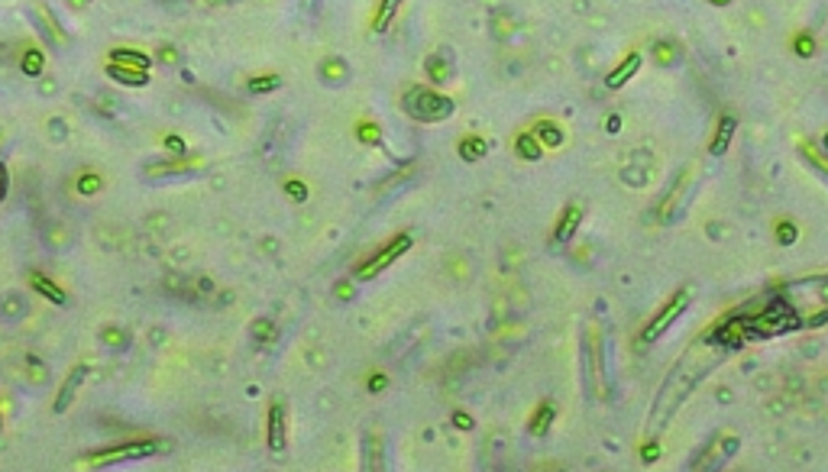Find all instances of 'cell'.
<instances>
[{
  "instance_id": "1",
  "label": "cell",
  "mask_w": 828,
  "mask_h": 472,
  "mask_svg": "<svg viewBox=\"0 0 828 472\" xmlns=\"http://www.w3.org/2000/svg\"><path fill=\"white\" fill-rule=\"evenodd\" d=\"M722 356H724L722 340L702 336V340H696V343L673 362V369L667 372L660 392H657V401H653V408H651V421H647V433H651V437H657V433L670 424V417L683 408V401L689 398V395L696 392V385L722 362Z\"/></svg>"
},
{
  "instance_id": "2",
  "label": "cell",
  "mask_w": 828,
  "mask_h": 472,
  "mask_svg": "<svg viewBox=\"0 0 828 472\" xmlns=\"http://www.w3.org/2000/svg\"><path fill=\"white\" fill-rule=\"evenodd\" d=\"M401 110L421 123H437V120H446L456 110V104L450 97L437 94L434 88H427V84H411L401 94Z\"/></svg>"
},
{
  "instance_id": "3",
  "label": "cell",
  "mask_w": 828,
  "mask_h": 472,
  "mask_svg": "<svg viewBox=\"0 0 828 472\" xmlns=\"http://www.w3.org/2000/svg\"><path fill=\"white\" fill-rule=\"evenodd\" d=\"M803 320L796 317V311L786 305H773L770 311L757 314V317L744 320V333H754V336H777V333H786V330H796Z\"/></svg>"
},
{
  "instance_id": "4",
  "label": "cell",
  "mask_w": 828,
  "mask_h": 472,
  "mask_svg": "<svg viewBox=\"0 0 828 472\" xmlns=\"http://www.w3.org/2000/svg\"><path fill=\"white\" fill-rule=\"evenodd\" d=\"M162 443L159 440H127V443H117V447H104L97 453H88L84 463L88 466H107V463H123V459H143L159 453Z\"/></svg>"
},
{
  "instance_id": "5",
  "label": "cell",
  "mask_w": 828,
  "mask_h": 472,
  "mask_svg": "<svg viewBox=\"0 0 828 472\" xmlns=\"http://www.w3.org/2000/svg\"><path fill=\"white\" fill-rule=\"evenodd\" d=\"M408 249H411V236H408V233H399V236H391V240L385 243V246L379 249V253H372V256H369L366 262L359 265V269H356V279L366 281V279H372V275L385 272V269H389V265L395 262V259L405 256Z\"/></svg>"
},
{
  "instance_id": "6",
  "label": "cell",
  "mask_w": 828,
  "mask_h": 472,
  "mask_svg": "<svg viewBox=\"0 0 828 472\" xmlns=\"http://www.w3.org/2000/svg\"><path fill=\"white\" fill-rule=\"evenodd\" d=\"M686 305H689V291H679L677 298H670L667 305L660 307V314H657V317H653L651 324L644 327L641 340H644V343H653V340H660V333L670 327V324H673V320L679 317V314L686 311Z\"/></svg>"
},
{
  "instance_id": "7",
  "label": "cell",
  "mask_w": 828,
  "mask_h": 472,
  "mask_svg": "<svg viewBox=\"0 0 828 472\" xmlns=\"http://www.w3.org/2000/svg\"><path fill=\"white\" fill-rule=\"evenodd\" d=\"M265 433H269V449L272 453H285L288 447V414H285V404L282 401H275L269 408V427H265Z\"/></svg>"
},
{
  "instance_id": "8",
  "label": "cell",
  "mask_w": 828,
  "mask_h": 472,
  "mask_svg": "<svg viewBox=\"0 0 828 472\" xmlns=\"http://www.w3.org/2000/svg\"><path fill=\"white\" fill-rule=\"evenodd\" d=\"M84 378H88V366H84V362H78V366L68 372L65 385L58 388L56 401H52V411H56V414H65V408H68V404L75 401V395H78V388H81V382H84Z\"/></svg>"
},
{
  "instance_id": "9",
  "label": "cell",
  "mask_w": 828,
  "mask_h": 472,
  "mask_svg": "<svg viewBox=\"0 0 828 472\" xmlns=\"http://www.w3.org/2000/svg\"><path fill=\"white\" fill-rule=\"evenodd\" d=\"M198 162L194 159H168V162H152L143 168L146 178H172V175H192Z\"/></svg>"
},
{
  "instance_id": "10",
  "label": "cell",
  "mask_w": 828,
  "mask_h": 472,
  "mask_svg": "<svg viewBox=\"0 0 828 472\" xmlns=\"http://www.w3.org/2000/svg\"><path fill=\"white\" fill-rule=\"evenodd\" d=\"M107 75H111L113 81H120V84H130V88H143V84H149V75H146L143 68H127V65L107 62Z\"/></svg>"
},
{
  "instance_id": "11",
  "label": "cell",
  "mask_w": 828,
  "mask_h": 472,
  "mask_svg": "<svg viewBox=\"0 0 828 472\" xmlns=\"http://www.w3.org/2000/svg\"><path fill=\"white\" fill-rule=\"evenodd\" d=\"M641 62H644V58L637 56V52H631V56L625 58V62H621L618 68H615V72L606 78V84H608V88H621L625 81H631V75H637V68H641Z\"/></svg>"
},
{
  "instance_id": "12",
  "label": "cell",
  "mask_w": 828,
  "mask_h": 472,
  "mask_svg": "<svg viewBox=\"0 0 828 472\" xmlns=\"http://www.w3.org/2000/svg\"><path fill=\"white\" fill-rule=\"evenodd\" d=\"M424 72H427V78L434 81V84H446V81L453 78V65L446 62L444 56H430L427 62H424Z\"/></svg>"
},
{
  "instance_id": "13",
  "label": "cell",
  "mask_w": 828,
  "mask_h": 472,
  "mask_svg": "<svg viewBox=\"0 0 828 472\" xmlns=\"http://www.w3.org/2000/svg\"><path fill=\"white\" fill-rule=\"evenodd\" d=\"M515 153L521 155V159L534 162V159H541V155H544V146H541V139L534 136V133H521V136L515 139Z\"/></svg>"
},
{
  "instance_id": "14",
  "label": "cell",
  "mask_w": 828,
  "mask_h": 472,
  "mask_svg": "<svg viewBox=\"0 0 828 472\" xmlns=\"http://www.w3.org/2000/svg\"><path fill=\"white\" fill-rule=\"evenodd\" d=\"M579 220H582V208H576V204H573V208H570V210L563 214V220L557 224V233H553V240H557V243H566V240H570V236L576 233Z\"/></svg>"
},
{
  "instance_id": "15",
  "label": "cell",
  "mask_w": 828,
  "mask_h": 472,
  "mask_svg": "<svg viewBox=\"0 0 828 472\" xmlns=\"http://www.w3.org/2000/svg\"><path fill=\"white\" fill-rule=\"evenodd\" d=\"M399 7H401V0H379V10H375V16H372V30L375 32H385V30H389V23L395 20Z\"/></svg>"
},
{
  "instance_id": "16",
  "label": "cell",
  "mask_w": 828,
  "mask_h": 472,
  "mask_svg": "<svg viewBox=\"0 0 828 472\" xmlns=\"http://www.w3.org/2000/svg\"><path fill=\"white\" fill-rule=\"evenodd\" d=\"M111 62L113 65H127V68H149V56H139L136 49H113L111 52Z\"/></svg>"
},
{
  "instance_id": "17",
  "label": "cell",
  "mask_w": 828,
  "mask_h": 472,
  "mask_svg": "<svg viewBox=\"0 0 828 472\" xmlns=\"http://www.w3.org/2000/svg\"><path fill=\"white\" fill-rule=\"evenodd\" d=\"M734 136V117H722V123H718V133L715 139H712V155H722L724 149H728V143H732Z\"/></svg>"
},
{
  "instance_id": "18",
  "label": "cell",
  "mask_w": 828,
  "mask_h": 472,
  "mask_svg": "<svg viewBox=\"0 0 828 472\" xmlns=\"http://www.w3.org/2000/svg\"><path fill=\"white\" fill-rule=\"evenodd\" d=\"M534 136L541 139V146H550V149H553V146H560V143H563V129H560L557 123L541 120V123H537V127H534Z\"/></svg>"
},
{
  "instance_id": "19",
  "label": "cell",
  "mask_w": 828,
  "mask_h": 472,
  "mask_svg": "<svg viewBox=\"0 0 828 472\" xmlns=\"http://www.w3.org/2000/svg\"><path fill=\"white\" fill-rule=\"evenodd\" d=\"M30 281L36 285V291H42V295L49 298V301H56V305H62V301H65V291H62V288H56V281H49L46 275L32 272V275H30Z\"/></svg>"
},
{
  "instance_id": "20",
  "label": "cell",
  "mask_w": 828,
  "mask_h": 472,
  "mask_svg": "<svg viewBox=\"0 0 828 472\" xmlns=\"http://www.w3.org/2000/svg\"><path fill=\"white\" fill-rule=\"evenodd\" d=\"M460 155H463L466 162L482 159V155H486V143H482L479 136H466V139L460 143Z\"/></svg>"
},
{
  "instance_id": "21",
  "label": "cell",
  "mask_w": 828,
  "mask_h": 472,
  "mask_svg": "<svg viewBox=\"0 0 828 472\" xmlns=\"http://www.w3.org/2000/svg\"><path fill=\"white\" fill-rule=\"evenodd\" d=\"M279 84H282L279 75H259V78L249 81L246 88H249V94H265V91H275Z\"/></svg>"
},
{
  "instance_id": "22",
  "label": "cell",
  "mask_w": 828,
  "mask_h": 472,
  "mask_svg": "<svg viewBox=\"0 0 828 472\" xmlns=\"http://www.w3.org/2000/svg\"><path fill=\"white\" fill-rule=\"evenodd\" d=\"M550 421H553V408H550V404H541V408H537V414H534V421H531V433H534V437L547 433Z\"/></svg>"
},
{
  "instance_id": "23",
  "label": "cell",
  "mask_w": 828,
  "mask_h": 472,
  "mask_svg": "<svg viewBox=\"0 0 828 472\" xmlns=\"http://www.w3.org/2000/svg\"><path fill=\"white\" fill-rule=\"evenodd\" d=\"M320 75H327V81H340V78H346V68H343V62H337V58H327V62H320Z\"/></svg>"
},
{
  "instance_id": "24",
  "label": "cell",
  "mask_w": 828,
  "mask_h": 472,
  "mask_svg": "<svg viewBox=\"0 0 828 472\" xmlns=\"http://www.w3.org/2000/svg\"><path fill=\"white\" fill-rule=\"evenodd\" d=\"M23 72L30 75V78H39V72H42V56H39V52H26Z\"/></svg>"
},
{
  "instance_id": "25",
  "label": "cell",
  "mask_w": 828,
  "mask_h": 472,
  "mask_svg": "<svg viewBox=\"0 0 828 472\" xmlns=\"http://www.w3.org/2000/svg\"><path fill=\"white\" fill-rule=\"evenodd\" d=\"M78 191L81 194H94V191H101V175H81V181H78Z\"/></svg>"
},
{
  "instance_id": "26",
  "label": "cell",
  "mask_w": 828,
  "mask_h": 472,
  "mask_svg": "<svg viewBox=\"0 0 828 472\" xmlns=\"http://www.w3.org/2000/svg\"><path fill=\"white\" fill-rule=\"evenodd\" d=\"M104 343H107V346H127L130 343V340H127V330L107 327V330H104Z\"/></svg>"
},
{
  "instance_id": "27",
  "label": "cell",
  "mask_w": 828,
  "mask_h": 472,
  "mask_svg": "<svg viewBox=\"0 0 828 472\" xmlns=\"http://www.w3.org/2000/svg\"><path fill=\"white\" fill-rule=\"evenodd\" d=\"M777 236H780L783 246H789V243H796V227H793V224H780V233H777Z\"/></svg>"
},
{
  "instance_id": "28",
  "label": "cell",
  "mask_w": 828,
  "mask_h": 472,
  "mask_svg": "<svg viewBox=\"0 0 828 472\" xmlns=\"http://www.w3.org/2000/svg\"><path fill=\"white\" fill-rule=\"evenodd\" d=\"M359 139H363V143H372V139H379V127H372V123H363V127H359Z\"/></svg>"
},
{
  "instance_id": "29",
  "label": "cell",
  "mask_w": 828,
  "mask_h": 472,
  "mask_svg": "<svg viewBox=\"0 0 828 472\" xmlns=\"http://www.w3.org/2000/svg\"><path fill=\"white\" fill-rule=\"evenodd\" d=\"M796 49H799V56H813V36H799Z\"/></svg>"
},
{
  "instance_id": "30",
  "label": "cell",
  "mask_w": 828,
  "mask_h": 472,
  "mask_svg": "<svg viewBox=\"0 0 828 472\" xmlns=\"http://www.w3.org/2000/svg\"><path fill=\"white\" fill-rule=\"evenodd\" d=\"M803 153H805V155H809V159H813V162H815V165H819V168H825V172H828V162H825V159H822V155H819V153H815V149H813V146H809V143H805V146H803Z\"/></svg>"
},
{
  "instance_id": "31",
  "label": "cell",
  "mask_w": 828,
  "mask_h": 472,
  "mask_svg": "<svg viewBox=\"0 0 828 472\" xmlns=\"http://www.w3.org/2000/svg\"><path fill=\"white\" fill-rule=\"evenodd\" d=\"M288 194H291V198H298V200L308 198V191H304V184H301V181H288Z\"/></svg>"
},
{
  "instance_id": "32",
  "label": "cell",
  "mask_w": 828,
  "mask_h": 472,
  "mask_svg": "<svg viewBox=\"0 0 828 472\" xmlns=\"http://www.w3.org/2000/svg\"><path fill=\"white\" fill-rule=\"evenodd\" d=\"M165 149H172L175 155H184V143H182L178 136H168V139H165Z\"/></svg>"
},
{
  "instance_id": "33",
  "label": "cell",
  "mask_w": 828,
  "mask_h": 472,
  "mask_svg": "<svg viewBox=\"0 0 828 472\" xmlns=\"http://www.w3.org/2000/svg\"><path fill=\"white\" fill-rule=\"evenodd\" d=\"M7 181H10V175H7V168H4V162H0V200L7 194Z\"/></svg>"
},
{
  "instance_id": "34",
  "label": "cell",
  "mask_w": 828,
  "mask_h": 472,
  "mask_svg": "<svg viewBox=\"0 0 828 472\" xmlns=\"http://www.w3.org/2000/svg\"><path fill=\"white\" fill-rule=\"evenodd\" d=\"M369 385H372V392H382V385H385V378H382V376H379V378H372V382H369Z\"/></svg>"
},
{
  "instance_id": "35",
  "label": "cell",
  "mask_w": 828,
  "mask_h": 472,
  "mask_svg": "<svg viewBox=\"0 0 828 472\" xmlns=\"http://www.w3.org/2000/svg\"><path fill=\"white\" fill-rule=\"evenodd\" d=\"M712 4H718V7H722V4H728V0H712Z\"/></svg>"
},
{
  "instance_id": "36",
  "label": "cell",
  "mask_w": 828,
  "mask_h": 472,
  "mask_svg": "<svg viewBox=\"0 0 828 472\" xmlns=\"http://www.w3.org/2000/svg\"><path fill=\"white\" fill-rule=\"evenodd\" d=\"M72 4H78V7H81V4H88V0H72Z\"/></svg>"
},
{
  "instance_id": "37",
  "label": "cell",
  "mask_w": 828,
  "mask_h": 472,
  "mask_svg": "<svg viewBox=\"0 0 828 472\" xmlns=\"http://www.w3.org/2000/svg\"><path fill=\"white\" fill-rule=\"evenodd\" d=\"M0 430H4V417H0Z\"/></svg>"
},
{
  "instance_id": "38",
  "label": "cell",
  "mask_w": 828,
  "mask_h": 472,
  "mask_svg": "<svg viewBox=\"0 0 828 472\" xmlns=\"http://www.w3.org/2000/svg\"><path fill=\"white\" fill-rule=\"evenodd\" d=\"M825 146H828V136H825Z\"/></svg>"
},
{
  "instance_id": "39",
  "label": "cell",
  "mask_w": 828,
  "mask_h": 472,
  "mask_svg": "<svg viewBox=\"0 0 828 472\" xmlns=\"http://www.w3.org/2000/svg\"><path fill=\"white\" fill-rule=\"evenodd\" d=\"M214 4H220V0H214Z\"/></svg>"
}]
</instances>
